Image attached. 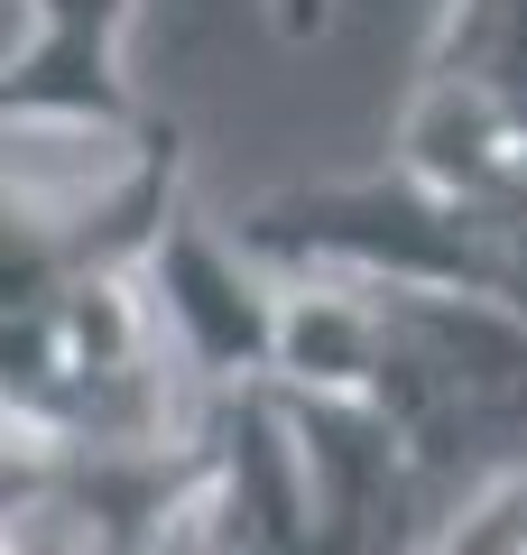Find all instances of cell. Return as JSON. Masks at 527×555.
I'll return each instance as SVG.
<instances>
[{"label": "cell", "mask_w": 527, "mask_h": 555, "mask_svg": "<svg viewBox=\"0 0 527 555\" xmlns=\"http://www.w3.org/2000/svg\"><path fill=\"white\" fill-rule=\"evenodd\" d=\"M398 167L463 204L527 214V102L463 93V83H416L398 120Z\"/></svg>", "instance_id": "4"}, {"label": "cell", "mask_w": 527, "mask_h": 555, "mask_svg": "<svg viewBox=\"0 0 527 555\" xmlns=\"http://www.w3.org/2000/svg\"><path fill=\"white\" fill-rule=\"evenodd\" d=\"M185 130H0V315L139 269L176 214Z\"/></svg>", "instance_id": "1"}, {"label": "cell", "mask_w": 527, "mask_h": 555, "mask_svg": "<svg viewBox=\"0 0 527 555\" xmlns=\"http://www.w3.org/2000/svg\"><path fill=\"white\" fill-rule=\"evenodd\" d=\"M269 20H278V38H324L333 0H269Z\"/></svg>", "instance_id": "7"}, {"label": "cell", "mask_w": 527, "mask_h": 555, "mask_svg": "<svg viewBox=\"0 0 527 555\" xmlns=\"http://www.w3.org/2000/svg\"><path fill=\"white\" fill-rule=\"evenodd\" d=\"M139 297L157 315V343L185 371V389H250L269 379V343H278V278L241 250L232 232H214L204 214L176 204L167 232L139 259Z\"/></svg>", "instance_id": "2"}, {"label": "cell", "mask_w": 527, "mask_h": 555, "mask_svg": "<svg viewBox=\"0 0 527 555\" xmlns=\"http://www.w3.org/2000/svg\"><path fill=\"white\" fill-rule=\"evenodd\" d=\"M139 0H28V38L0 56V130H149L120 75Z\"/></svg>", "instance_id": "3"}, {"label": "cell", "mask_w": 527, "mask_h": 555, "mask_svg": "<svg viewBox=\"0 0 527 555\" xmlns=\"http://www.w3.org/2000/svg\"><path fill=\"white\" fill-rule=\"evenodd\" d=\"M389 555H527V481L472 500L463 518H445V528L408 537V546H389Z\"/></svg>", "instance_id": "6"}, {"label": "cell", "mask_w": 527, "mask_h": 555, "mask_svg": "<svg viewBox=\"0 0 527 555\" xmlns=\"http://www.w3.org/2000/svg\"><path fill=\"white\" fill-rule=\"evenodd\" d=\"M416 83H463V93L527 102V0H445Z\"/></svg>", "instance_id": "5"}]
</instances>
